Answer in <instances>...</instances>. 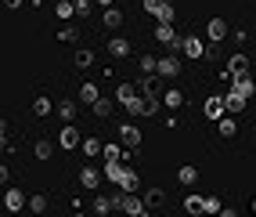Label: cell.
Masks as SVG:
<instances>
[{
    "label": "cell",
    "mask_w": 256,
    "mask_h": 217,
    "mask_svg": "<svg viewBox=\"0 0 256 217\" xmlns=\"http://www.w3.org/2000/svg\"><path fill=\"white\" fill-rule=\"evenodd\" d=\"M112 203H116V210H119V213H130V217L148 213V203H144L138 192H126V188H119V192L112 195Z\"/></svg>",
    "instance_id": "cell-1"
},
{
    "label": "cell",
    "mask_w": 256,
    "mask_h": 217,
    "mask_svg": "<svg viewBox=\"0 0 256 217\" xmlns=\"http://www.w3.org/2000/svg\"><path fill=\"white\" fill-rule=\"evenodd\" d=\"M156 40H159L162 47H170V51H180V47H184V37H177L174 22H159V26H156Z\"/></svg>",
    "instance_id": "cell-2"
},
{
    "label": "cell",
    "mask_w": 256,
    "mask_h": 217,
    "mask_svg": "<svg viewBox=\"0 0 256 217\" xmlns=\"http://www.w3.org/2000/svg\"><path fill=\"white\" fill-rule=\"evenodd\" d=\"M141 141H144V134L138 130V123H123V127H119V145H123L126 152H138Z\"/></svg>",
    "instance_id": "cell-3"
},
{
    "label": "cell",
    "mask_w": 256,
    "mask_h": 217,
    "mask_svg": "<svg viewBox=\"0 0 256 217\" xmlns=\"http://www.w3.org/2000/svg\"><path fill=\"white\" fill-rule=\"evenodd\" d=\"M58 145L65 148V152H72V148H83V134H80L72 123H65V127H62V134H58Z\"/></svg>",
    "instance_id": "cell-4"
},
{
    "label": "cell",
    "mask_w": 256,
    "mask_h": 217,
    "mask_svg": "<svg viewBox=\"0 0 256 217\" xmlns=\"http://www.w3.org/2000/svg\"><path fill=\"white\" fill-rule=\"evenodd\" d=\"M4 206H8V213H22V210H29V199H26L22 188H8L4 192Z\"/></svg>",
    "instance_id": "cell-5"
},
{
    "label": "cell",
    "mask_w": 256,
    "mask_h": 217,
    "mask_svg": "<svg viewBox=\"0 0 256 217\" xmlns=\"http://www.w3.org/2000/svg\"><path fill=\"white\" fill-rule=\"evenodd\" d=\"M228 33H231V29H228V22L220 19V15H213V19L206 22V40H216V44H220V40H228Z\"/></svg>",
    "instance_id": "cell-6"
},
{
    "label": "cell",
    "mask_w": 256,
    "mask_h": 217,
    "mask_svg": "<svg viewBox=\"0 0 256 217\" xmlns=\"http://www.w3.org/2000/svg\"><path fill=\"white\" fill-rule=\"evenodd\" d=\"M159 76H166V80L180 76V58H177V51L166 55V58H159Z\"/></svg>",
    "instance_id": "cell-7"
},
{
    "label": "cell",
    "mask_w": 256,
    "mask_h": 217,
    "mask_svg": "<svg viewBox=\"0 0 256 217\" xmlns=\"http://www.w3.org/2000/svg\"><path fill=\"white\" fill-rule=\"evenodd\" d=\"M224 116H228V102H224V98H210V102H206V120L220 123Z\"/></svg>",
    "instance_id": "cell-8"
},
{
    "label": "cell",
    "mask_w": 256,
    "mask_h": 217,
    "mask_svg": "<svg viewBox=\"0 0 256 217\" xmlns=\"http://www.w3.org/2000/svg\"><path fill=\"white\" fill-rule=\"evenodd\" d=\"M246 73H249V58H246V55H231V58H228V73H224V76H231V80H234V76H246Z\"/></svg>",
    "instance_id": "cell-9"
},
{
    "label": "cell",
    "mask_w": 256,
    "mask_h": 217,
    "mask_svg": "<svg viewBox=\"0 0 256 217\" xmlns=\"http://www.w3.org/2000/svg\"><path fill=\"white\" fill-rule=\"evenodd\" d=\"M180 51L188 58H206V40H198V37H184V47Z\"/></svg>",
    "instance_id": "cell-10"
},
{
    "label": "cell",
    "mask_w": 256,
    "mask_h": 217,
    "mask_svg": "<svg viewBox=\"0 0 256 217\" xmlns=\"http://www.w3.org/2000/svg\"><path fill=\"white\" fill-rule=\"evenodd\" d=\"M224 102H228V112H234V116H238V112H246V105H249V98H246V94H238V91L231 87V91L224 94Z\"/></svg>",
    "instance_id": "cell-11"
},
{
    "label": "cell",
    "mask_w": 256,
    "mask_h": 217,
    "mask_svg": "<svg viewBox=\"0 0 256 217\" xmlns=\"http://www.w3.org/2000/svg\"><path fill=\"white\" fill-rule=\"evenodd\" d=\"M101 181H105V174L94 170V166H83V170H80V185H83V188H98Z\"/></svg>",
    "instance_id": "cell-12"
},
{
    "label": "cell",
    "mask_w": 256,
    "mask_h": 217,
    "mask_svg": "<svg viewBox=\"0 0 256 217\" xmlns=\"http://www.w3.org/2000/svg\"><path fill=\"white\" fill-rule=\"evenodd\" d=\"M112 109H116V98H98V102L90 105V112L98 116V120H108V116H112Z\"/></svg>",
    "instance_id": "cell-13"
},
{
    "label": "cell",
    "mask_w": 256,
    "mask_h": 217,
    "mask_svg": "<svg viewBox=\"0 0 256 217\" xmlns=\"http://www.w3.org/2000/svg\"><path fill=\"white\" fill-rule=\"evenodd\" d=\"M32 156H36V159H50V156H54V141H50V138H36V141H32Z\"/></svg>",
    "instance_id": "cell-14"
},
{
    "label": "cell",
    "mask_w": 256,
    "mask_h": 217,
    "mask_svg": "<svg viewBox=\"0 0 256 217\" xmlns=\"http://www.w3.org/2000/svg\"><path fill=\"white\" fill-rule=\"evenodd\" d=\"M123 174H126V166L119 163V159H105V177L112 181V185H119V181H123Z\"/></svg>",
    "instance_id": "cell-15"
},
{
    "label": "cell",
    "mask_w": 256,
    "mask_h": 217,
    "mask_svg": "<svg viewBox=\"0 0 256 217\" xmlns=\"http://www.w3.org/2000/svg\"><path fill=\"white\" fill-rule=\"evenodd\" d=\"M138 94H141L138 83H119V87H116V102H119V105H126L130 98H138Z\"/></svg>",
    "instance_id": "cell-16"
},
{
    "label": "cell",
    "mask_w": 256,
    "mask_h": 217,
    "mask_svg": "<svg viewBox=\"0 0 256 217\" xmlns=\"http://www.w3.org/2000/svg\"><path fill=\"white\" fill-rule=\"evenodd\" d=\"M108 55H112V58H126V55H130V40H126V37H112V40H108Z\"/></svg>",
    "instance_id": "cell-17"
},
{
    "label": "cell",
    "mask_w": 256,
    "mask_h": 217,
    "mask_svg": "<svg viewBox=\"0 0 256 217\" xmlns=\"http://www.w3.org/2000/svg\"><path fill=\"white\" fill-rule=\"evenodd\" d=\"M231 87H234L238 94L252 98V94H256V80H249V73H246V76H234V80H231Z\"/></svg>",
    "instance_id": "cell-18"
},
{
    "label": "cell",
    "mask_w": 256,
    "mask_h": 217,
    "mask_svg": "<svg viewBox=\"0 0 256 217\" xmlns=\"http://www.w3.org/2000/svg\"><path fill=\"white\" fill-rule=\"evenodd\" d=\"M123 19H126V15L119 11V8H105V11H101V22H105L108 29H119V26H123Z\"/></svg>",
    "instance_id": "cell-19"
},
{
    "label": "cell",
    "mask_w": 256,
    "mask_h": 217,
    "mask_svg": "<svg viewBox=\"0 0 256 217\" xmlns=\"http://www.w3.org/2000/svg\"><path fill=\"white\" fill-rule=\"evenodd\" d=\"M216 134H220V138H234V134H238V123H234V112H228V116H224V120H220V123H216Z\"/></svg>",
    "instance_id": "cell-20"
},
{
    "label": "cell",
    "mask_w": 256,
    "mask_h": 217,
    "mask_svg": "<svg viewBox=\"0 0 256 217\" xmlns=\"http://www.w3.org/2000/svg\"><path fill=\"white\" fill-rule=\"evenodd\" d=\"M177 181H180V185H184V188H192V185H195V181H198V170H195V166H192V163H184V166H180V170H177Z\"/></svg>",
    "instance_id": "cell-21"
},
{
    "label": "cell",
    "mask_w": 256,
    "mask_h": 217,
    "mask_svg": "<svg viewBox=\"0 0 256 217\" xmlns=\"http://www.w3.org/2000/svg\"><path fill=\"white\" fill-rule=\"evenodd\" d=\"M116 188H126V192H138L141 188V174L138 170H130V166H126V174H123V181H119V185Z\"/></svg>",
    "instance_id": "cell-22"
},
{
    "label": "cell",
    "mask_w": 256,
    "mask_h": 217,
    "mask_svg": "<svg viewBox=\"0 0 256 217\" xmlns=\"http://www.w3.org/2000/svg\"><path fill=\"white\" fill-rule=\"evenodd\" d=\"M54 109H58V105L50 102V98H44V94H40V98H32V116H50Z\"/></svg>",
    "instance_id": "cell-23"
},
{
    "label": "cell",
    "mask_w": 256,
    "mask_h": 217,
    "mask_svg": "<svg viewBox=\"0 0 256 217\" xmlns=\"http://www.w3.org/2000/svg\"><path fill=\"white\" fill-rule=\"evenodd\" d=\"M144 203H148V210L166 206V192H162V188H148V192H144Z\"/></svg>",
    "instance_id": "cell-24"
},
{
    "label": "cell",
    "mask_w": 256,
    "mask_h": 217,
    "mask_svg": "<svg viewBox=\"0 0 256 217\" xmlns=\"http://www.w3.org/2000/svg\"><path fill=\"white\" fill-rule=\"evenodd\" d=\"M54 15L62 22H69V19H76V0H58V8H54Z\"/></svg>",
    "instance_id": "cell-25"
},
{
    "label": "cell",
    "mask_w": 256,
    "mask_h": 217,
    "mask_svg": "<svg viewBox=\"0 0 256 217\" xmlns=\"http://www.w3.org/2000/svg\"><path fill=\"white\" fill-rule=\"evenodd\" d=\"M98 98H101V91H98V83H83V87H80V102H87V105H94L98 102Z\"/></svg>",
    "instance_id": "cell-26"
},
{
    "label": "cell",
    "mask_w": 256,
    "mask_h": 217,
    "mask_svg": "<svg viewBox=\"0 0 256 217\" xmlns=\"http://www.w3.org/2000/svg\"><path fill=\"white\" fill-rule=\"evenodd\" d=\"M162 105H166V109H180V105H184V94H180L177 87L162 91Z\"/></svg>",
    "instance_id": "cell-27"
},
{
    "label": "cell",
    "mask_w": 256,
    "mask_h": 217,
    "mask_svg": "<svg viewBox=\"0 0 256 217\" xmlns=\"http://www.w3.org/2000/svg\"><path fill=\"white\" fill-rule=\"evenodd\" d=\"M54 112L62 116V123H72V120H76V102H65V98H62Z\"/></svg>",
    "instance_id": "cell-28"
},
{
    "label": "cell",
    "mask_w": 256,
    "mask_h": 217,
    "mask_svg": "<svg viewBox=\"0 0 256 217\" xmlns=\"http://www.w3.org/2000/svg\"><path fill=\"white\" fill-rule=\"evenodd\" d=\"M72 62H76V69H90V65H94V51H90V47H80Z\"/></svg>",
    "instance_id": "cell-29"
},
{
    "label": "cell",
    "mask_w": 256,
    "mask_h": 217,
    "mask_svg": "<svg viewBox=\"0 0 256 217\" xmlns=\"http://www.w3.org/2000/svg\"><path fill=\"white\" fill-rule=\"evenodd\" d=\"M112 210H116L112 195H98V199H94V213H98V217H105V213H112Z\"/></svg>",
    "instance_id": "cell-30"
},
{
    "label": "cell",
    "mask_w": 256,
    "mask_h": 217,
    "mask_svg": "<svg viewBox=\"0 0 256 217\" xmlns=\"http://www.w3.org/2000/svg\"><path fill=\"white\" fill-rule=\"evenodd\" d=\"M184 210L188 213H206V199H202V195H188L184 199Z\"/></svg>",
    "instance_id": "cell-31"
},
{
    "label": "cell",
    "mask_w": 256,
    "mask_h": 217,
    "mask_svg": "<svg viewBox=\"0 0 256 217\" xmlns=\"http://www.w3.org/2000/svg\"><path fill=\"white\" fill-rule=\"evenodd\" d=\"M101 152H105V145H101L98 138H83V156L94 159V156H101Z\"/></svg>",
    "instance_id": "cell-32"
},
{
    "label": "cell",
    "mask_w": 256,
    "mask_h": 217,
    "mask_svg": "<svg viewBox=\"0 0 256 217\" xmlns=\"http://www.w3.org/2000/svg\"><path fill=\"white\" fill-rule=\"evenodd\" d=\"M174 19H177V4H174V0H166L162 11L156 15V22H174Z\"/></svg>",
    "instance_id": "cell-33"
},
{
    "label": "cell",
    "mask_w": 256,
    "mask_h": 217,
    "mask_svg": "<svg viewBox=\"0 0 256 217\" xmlns=\"http://www.w3.org/2000/svg\"><path fill=\"white\" fill-rule=\"evenodd\" d=\"M138 65H141V73H159V58L156 55H141Z\"/></svg>",
    "instance_id": "cell-34"
},
{
    "label": "cell",
    "mask_w": 256,
    "mask_h": 217,
    "mask_svg": "<svg viewBox=\"0 0 256 217\" xmlns=\"http://www.w3.org/2000/svg\"><path fill=\"white\" fill-rule=\"evenodd\" d=\"M58 40H62V44H76V40H80V33H76L72 26H62V33H58Z\"/></svg>",
    "instance_id": "cell-35"
},
{
    "label": "cell",
    "mask_w": 256,
    "mask_h": 217,
    "mask_svg": "<svg viewBox=\"0 0 256 217\" xmlns=\"http://www.w3.org/2000/svg\"><path fill=\"white\" fill-rule=\"evenodd\" d=\"M29 210L32 213H47V195H32L29 199Z\"/></svg>",
    "instance_id": "cell-36"
},
{
    "label": "cell",
    "mask_w": 256,
    "mask_h": 217,
    "mask_svg": "<svg viewBox=\"0 0 256 217\" xmlns=\"http://www.w3.org/2000/svg\"><path fill=\"white\" fill-rule=\"evenodd\" d=\"M162 4H166V0H141L144 15H159V11H162Z\"/></svg>",
    "instance_id": "cell-37"
},
{
    "label": "cell",
    "mask_w": 256,
    "mask_h": 217,
    "mask_svg": "<svg viewBox=\"0 0 256 217\" xmlns=\"http://www.w3.org/2000/svg\"><path fill=\"white\" fill-rule=\"evenodd\" d=\"M105 159H119V145L116 141H105V152H101Z\"/></svg>",
    "instance_id": "cell-38"
},
{
    "label": "cell",
    "mask_w": 256,
    "mask_h": 217,
    "mask_svg": "<svg viewBox=\"0 0 256 217\" xmlns=\"http://www.w3.org/2000/svg\"><path fill=\"white\" fill-rule=\"evenodd\" d=\"M224 206H220V199L216 195H206V213H220Z\"/></svg>",
    "instance_id": "cell-39"
},
{
    "label": "cell",
    "mask_w": 256,
    "mask_h": 217,
    "mask_svg": "<svg viewBox=\"0 0 256 217\" xmlns=\"http://www.w3.org/2000/svg\"><path fill=\"white\" fill-rule=\"evenodd\" d=\"M76 15H90V0H76Z\"/></svg>",
    "instance_id": "cell-40"
},
{
    "label": "cell",
    "mask_w": 256,
    "mask_h": 217,
    "mask_svg": "<svg viewBox=\"0 0 256 217\" xmlns=\"http://www.w3.org/2000/svg\"><path fill=\"white\" fill-rule=\"evenodd\" d=\"M22 4H26V0H4V8H8V11H18Z\"/></svg>",
    "instance_id": "cell-41"
},
{
    "label": "cell",
    "mask_w": 256,
    "mask_h": 217,
    "mask_svg": "<svg viewBox=\"0 0 256 217\" xmlns=\"http://www.w3.org/2000/svg\"><path fill=\"white\" fill-rule=\"evenodd\" d=\"M98 4H101V8H112V0H98Z\"/></svg>",
    "instance_id": "cell-42"
}]
</instances>
